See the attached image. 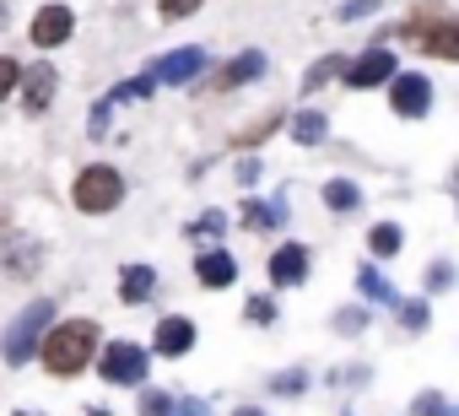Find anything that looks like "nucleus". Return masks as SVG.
I'll use <instances>...</instances> for the list:
<instances>
[{
    "label": "nucleus",
    "mask_w": 459,
    "mask_h": 416,
    "mask_svg": "<svg viewBox=\"0 0 459 416\" xmlns=\"http://www.w3.org/2000/svg\"><path fill=\"white\" fill-rule=\"evenodd\" d=\"M368 249H373L378 260L400 255V228H394V222H378V228H368Z\"/></svg>",
    "instance_id": "aec40b11"
},
{
    "label": "nucleus",
    "mask_w": 459,
    "mask_h": 416,
    "mask_svg": "<svg viewBox=\"0 0 459 416\" xmlns=\"http://www.w3.org/2000/svg\"><path fill=\"white\" fill-rule=\"evenodd\" d=\"M49 314H55V303H33V308L12 325V335H6V368H22V362L39 351V341H44V330H49Z\"/></svg>",
    "instance_id": "39448f33"
},
{
    "label": "nucleus",
    "mask_w": 459,
    "mask_h": 416,
    "mask_svg": "<svg viewBox=\"0 0 459 416\" xmlns=\"http://www.w3.org/2000/svg\"><path fill=\"white\" fill-rule=\"evenodd\" d=\"M368 12H378V0H346V6H341V22H357V17H368Z\"/></svg>",
    "instance_id": "7c9ffc66"
},
{
    "label": "nucleus",
    "mask_w": 459,
    "mask_h": 416,
    "mask_svg": "<svg viewBox=\"0 0 459 416\" xmlns=\"http://www.w3.org/2000/svg\"><path fill=\"white\" fill-rule=\"evenodd\" d=\"M260 76H265V55H260V49H249L244 60H233V65L216 76V87H221V92H233V87H249V82H260Z\"/></svg>",
    "instance_id": "4468645a"
},
{
    "label": "nucleus",
    "mask_w": 459,
    "mask_h": 416,
    "mask_svg": "<svg viewBox=\"0 0 459 416\" xmlns=\"http://www.w3.org/2000/svg\"><path fill=\"white\" fill-rule=\"evenodd\" d=\"M39 357H44V368H49L55 378L87 373L92 357H98V325H92V319H65V325H55V330L39 341Z\"/></svg>",
    "instance_id": "f257e3e1"
},
{
    "label": "nucleus",
    "mask_w": 459,
    "mask_h": 416,
    "mask_svg": "<svg viewBox=\"0 0 459 416\" xmlns=\"http://www.w3.org/2000/svg\"><path fill=\"white\" fill-rule=\"evenodd\" d=\"M17 416H28V411H17Z\"/></svg>",
    "instance_id": "4c0bfd02"
},
{
    "label": "nucleus",
    "mask_w": 459,
    "mask_h": 416,
    "mask_svg": "<svg viewBox=\"0 0 459 416\" xmlns=\"http://www.w3.org/2000/svg\"><path fill=\"white\" fill-rule=\"evenodd\" d=\"M157 92V82L152 76H135V82H119L114 92H108V103H141V98H152Z\"/></svg>",
    "instance_id": "412c9836"
},
{
    "label": "nucleus",
    "mask_w": 459,
    "mask_h": 416,
    "mask_svg": "<svg viewBox=\"0 0 459 416\" xmlns=\"http://www.w3.org/2000/svg\"><path fill=\"white\" fill-rule=\"evenodd\" d=\"M341 71H346V60H341V55H325V60H319V65H314V71H308V76H303V92H308V98H314V92H319V87H325V82H335V76H341Z\"/></svg>",
    "instance_id": "6ab92c4d"
},
{
    "label": "nucleus",
    "mask_w": 459,
    "mask_h": 416,
    "mask_svg": "<svg viewBox=\"0 0 459 416\" xmlns=\"http://www.w3.org/2000/svg\"><path fill=\"white\" fill-rule=\"evenodd\" d=\"M325 135H330V119H325L319 108H303V114L292 119V141H298V146H319Z\"/></svg>",
    "instance_id": "dca6fc26"
},
{
    "label": "nucleus",
    "mask_w": 459,
    "mask_h": 416,
    "mask_svg": "<svg viewBox=\"0 0 459 416\" xmlns=\"http://www.w3.org/2000/svg\"><path fill=\"white\" fill-rule=\"evenodd\" d=\"M319 195H325V205H330V212H357V205H362V189H357L351 178H330Z\"/></svg>",
    "instance_id": "f3484780"
},
{
    "label": "nucleus",
    "mask_w": 459,
    "mask_h": 416,
    "mask_svg": "<svg viewBox=\"0 0 459 416\" xmlns=\"http://www.w3.org/2000/svg\"><path fill=\"white\" fill-rule=\"evenodd\" d=\"M400 33L416 39V49L432 55V60H459V22L443 12V0H416V6H411V22H405Z\"/></svg>",
    "instance_id": "f03ea898"
},
{
    "label": "nucleus",
    "mask_w": 459,
    "mask_h": 416,
    "mask_svg": "<svg viewBox=\"0 0 459 416\" xmlns=\"http://www.w3.org/2000/svg\"><path fill=\"white\" fill-rule=\"evenodd\" d=\"M71 33H76V12L71 6H44L33 17V44L39 49H60V44H71Z\"/></svg>",
    "instance_id": "9d476101"
},
{
    "label": "nucleus",
    "mask_w": 459,
    "mask_h": 416,
    "mask_svg": "<svg viewBox=\"0 0 459 416\" xmlns=\"http://www.w3.org/2000/svg\"><path fill=\"white\" fill-rule=\"evenodd\" d=\"M205 71V49L200 44H189V49H173V55H162V60H152V82L157 87H178V82H195Z\"/></svg>",
    "instance_id": "6e6552de"
},
{
    "label": "nucleus",
    "mask_w": 459,
    "mask_h": 416,
    "mask_svg": "<svg viewBox=\"0 0 459 416\" xmlns=\"http://www.w3.org/2000/svg\"><path fill=\"white\" fill-rule=\"evenodd\" d=\"M362 325H368V314H362V308H341V319H335V330H341V335H357Z\"/></svg>",
    "instance_id": "c756f323"
},
{
    "label": "nucleus",
    "mask_w": 459,
    "mask_h": 416,
    "mask_svg": "<svg viewBox=\"0 0 459 416\" xmlns=\"http://www.w3.org/2000/svg\"><path fill=\"white\" fill-rule=\"evenodd\" d=\"M443 287H448V265L437 260V265H432V292H443Z\"/></svg>",
    "instance_id": "f704fd0d"
},
{
    "label": "nucleus",
    "mask_w": 459,
    "mask_h": 416,
    "mask_svg": "<svg viewBox=\"0 0 459 416\" xmlns=\"http://www.w3.org/2000/svg\"><path fill=\"white\" fill-rule=\"evenodd\" d=\"M146 362H152V357H146V346H135V341H114V346H103V351L92 357V368L103 373V384H119V389H125V384H141V378H146Z\"/></svg>",
    "instance_id": "20e7f679"
},
{
    "label": "nucleus",
    "mask_w": 459,
    "mask_h": 416,
    "mask_svg": "<svg viewBox=\"0 0 459 416\" xmlns=\"http://www.w3.org/2000/svg\"><path fill=\"white\" fill-rule=\"evenodd\" d=\"M400 71V60L389 55V49H368V55H357L341 76H346V87H357V92H368V87H384L389 76Z\"/></svg>",
    "instance_id": "1a4fd4ad"
},
{
    "label": "nucleus",
    "mask_w": 459,
    "mask_h": 416,
    "mask_svg": "<svg viewBox=\"0 0 459 416\" xmlns=\"http://www.w3.org/2000/svg\"><path fill=\"white\" fill-rule=\"evenodd\" d=\"M71 200H76V212H87V217H108L114 205L125 200V178H119V168H108V162H87V168L76 173V184H71Z\"/></svg>",
    "instance_id": "7ed1b4c3"
},
{
    "label": "nucleus",
    "mask_w": 459,
    "mask_h": 416,
    "mask_svg": "<svg viewBox=\"0 0 459 416\" xmlns=\"http://www.w3.org/2000/svg\"><path fill=\"white\" fill-rule=\"evenodd\" d=\"M357 287H362V292H368L373 303H400V298H394V287H389L384 276H373V265H368V271L357 276Z\"/></svg>",
    "instance_id": "4be33fe9"
},
{
    "label": "nucleus",
    "mask_w": 459,
    "mask_h": 416,
    "mask_svg": "<svg viewBox=\"0 0 459 416\" xmlns=\"http://www.w3.org/2000/svg\"><path fill=\"white\" fill-rule=\"evenodd\" d=\"M416 416H454V405L437 394V389H427V394H416V405H411Z\"/></svg>",
    "instance_id": "b1692460"
},
{
    "label": "nucleus",
    "mask_w": 459,
    "mask_h": 416,
    "mask_svg": "<svg viewBox=\"0 0 459 416\" xmlns=\"http://www.w3.org/2000/svg\"><path fill=\"white\" fill-rule=\"evenodd\" d=\"M244 314H249V325H271V319H276V303H271V298H249Z\"/></svg>",
    "instance_id": "cd10ccee"
},
{
    "label": "nucleus",
    "mask_w": 459,
    "mask_h": 416,
    "mask_svg": "<svg viewBox=\"0 0 459 416\" xmlns=\"http://www.w3.org/2000/svg\"><path fill=\"white\" fill-rule=\"evenodd\" d=\"M233 276H238V265H233V255H221V249H211V255H200V260H195V282H200V287H211V292L233 287Z\"/></svg>",
    "instance_id": "ddd939ff"
},
{
    "label": "nucleus",
    "mask_w": 459,
    "mask_h": 416,
    "mask_svg": "<svg viewBox=\"0 0 459 416\" xmlns=\"http://www.w3.org/2000/svg\"><path fill=\"white\" fill-rule=\"evenodd\" d=\"M141 416H173V394L146 389V394H141Z\"/></svg>",
    "instance_id": "a878e982"
},
{
    "label": "nucleus",
    "mask_w": 459,
    "mask_h": 416,
    "mask_svg": "<svg viewBox=\"0 0 459 416\" xmlns=\"http://www.w3.org/2000/svg\"><path fill=\"white\" fill-rule=\"evenodd\" d=\"M233 416H260V411H249V405H238V411H233Z\"/></svg>",
    "instance_id": "c9c22d12"
},
{
    "label": "nucleus",
    "mask_w": 459,
    "mask_h": 416,
    "mask_svg": "<svg viewBox=\"0 0 459 416\" xmlns=\"http://www.w3.org/2000/svg\"><path fill=\"white\" fill-rule=\"evenodd\" d=\"M157 12H162V22H184L200 12V0H157Z\"/></svg>",
    "instance_id": "393cba45"
},
{
    "label": "nucleus",
    "mask_w": 459,
    "mask_h": 416,
    "mask_svg": "<svg viewBox=\"0 0 459 416\" xmlns=\"http://www.w3.org/2000/svg\"><path fill=\"white\" fill-rule=\"evenodd\" d=\"M189 346H195V325H189L184 314L157 319V330H152V351H157V357H184Z\"/></svg>",
    "instance_id": "9b49d317"
},
{
    "label": "nucleus",
    "mask_w": 459,
    "mask_h": 416,
    "mask_svg": "<svg viewBox=\"0 0 459 416\" xmlns=\"http://www.w3.org/2000/svg\"><path fill=\"white\" fill-rule=\"evenodd\" d=\"M276 125H281V114H265V119H255L249 130H238V146H260V141H265Z\"/></svg>",
    "instance_id": "5701e85b"
},
{
    "label": "nucleus",
    "mask_w": 459,
    "mask_h": 416,
    "mask_svg": "<svg viewBox=\"0 0 459 416\" xmlns=\"http://www.w3.org/2000/svg\"><path fill=\"white\" fill-rule=\"evenodd\" d=\"M0 22H6V6H0Z\"/></svg>",
    "instance_id": "e433bc0d"
},
{
    "label": "nucleus",
    "mask_w": 459,
    "mask_h": 416,
    "mask_svg": "<svg viewBox=\"0 0 459 416\" xmlns=\"http://www.w3.org/2000/svg\"><path fill=\"white\" fill-rule=\"evenodd\" d=\"M152 292H157V271H152V265H125L119 298H125V303H146Z\"/></svg>",
    "instance_id": "2eb2a0df"
},
{
    "label": "nucleus",
    "mask_w": 459,
    "mask_h": 416,
    "mask_svg": "<svg viewBox=\"0 0 459 416\" xmlns=\"http://www.w3.org/2000/svg\"><path fill=\"white\" fill-rule=\"evenodd\" d=\"M308 282V249L303 244H281L271 255V287H303Z\"/></svg>",
    "instance_id": "f8f14e48"
},
{
    "label": "nucleus",
    "mask_w": 459,
    "mask_h": 416,
    "mask_svg": "<svg viewBox=\"0 0 459 416\" xmlns=\"http://www.w3.org/2000/svg\"><path fill=\"white\" fill-rule=\"evenodd\" d=\"M271 389H276V394H298V389H303V373H276Z\"/></svg>",
    "instance_id": "473e14b6"
},
{
    "label": "nucleus",
    "mask_w": 459,
    "mask_h": 416,
    "mask_svg": "<svg viewBox=\"0 0 459 416\" xmlns=\"http://www.w3.org/2000/svg\"><path fill=\"white\" fill-rule=\"evenodd\" d=\"M389 108H394L400 119H421V114L432 108V82L416 76V71H394V76H389Z\"/></svg>",
    "instance_id": "423d86ee"
},
{
    "label": "nucleus",
    "mask_w": 459,
    "mask_h": 416,
    "mask_svg": "<svg viewBox=\"0 0 459 416\" xmlns=\"http://www.w3.org/2000/svg\"><path fill=\"white\" fill-rule=\"evenodd\" d=\"M427 314H432L427 303H400V325L405 330H427Z\"/></svg>",
    "instance_id": "c85d7f7f"
},
{
    "label": "nucleus",
    "mask_w": 459,
    "mask_h": 416,
    "mask_svg": "<svg viewBox=\"0 0 459 416\" xmlns=\"http://www.w3.org/2000/svg\"><path fill=\"white\" fill-rule=\"evenodd\" d=\"M281 217H287V205H281V200H276V205H260V200H244V222H249L255 233H271V228H276Z\"/></svg>",
    "instance_id": "a211bd4d"
},
{
    "label": "nucleus",
    "mask_w": 459,
    "mask_h": 416,
    "mask_svg": "<svg viewBox=\"0 0 459 416\" xmlns=\"http://www.w3.org/2000/svg\"><path fill=\"white\" fill-rule=\"evenodd\" d=\"M17 76H22V65H17L12 55H0V103H6V98L17 92Z\"/></svg>",
    "instance_id": "bb28decb"
},
{
    "label": "nucleus",
    "mask_w": 459,
    "mask_h": 416,
    "mask_svg": "<svg viewBox=\"0 0 459 416\" xmlns=\"http://www.w3.org/2000/svg\"><path fill=\"white\" fill-rule=\"evenodd\" d=\"M195 233H211V238H216V233H227V217H221V212H205V217L195 222Z\"/></svg>",
    "instance_id": "2f4dec72"
},
{
    "label": "nucleus",
    "mask_w": 459,
    "mask_h": 416,
    "mask_svg": "<svg viewBox=\"0 0 459 416\" xmlns=\"http://www.w3.org/2000/svg\"><path fill=\"white\" fill-rule=\"evenodd\" d=\"M17 87H22V108H28V119H44V114L55 108L60 76H55L49 60H39V65H28V76H17Z\"/></svg>",
    "instance_id": "0eeeda50"
},
{
    "label": "nucleus",
    "mask_w": 459,
    "mask_h": 416,
    "mask_svg": "<svg viewBox=\"0 0 459 416\" xmlns=\"http://www.w3.org/2000/svg\"><path fill=\"white\" fill-rule=\"evenodd\" d=\"M108 108H114L108 98H103V103L92 108V141H103V130H108Z\"/></svg>",
    "instance_id": "72a5a7b5"
}]
</instances>
